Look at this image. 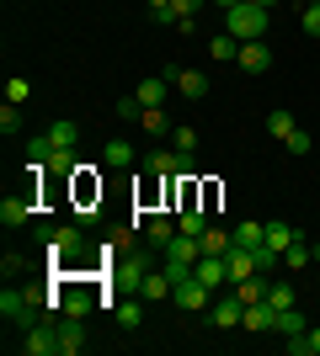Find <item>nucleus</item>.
Segmentation results:
<instances>
[{
    "label": "nucleus",
    "instance_id": "nucleus-1",
    "mask_svg": "<svg viewBox=\"0 0 320 356\" xmlns=\"http://www.w3.org/2000/svg\"><path fill=\"white\" fill-rule=\"evenodd\" d=\"M38 239H43V250L59 266L75 261V255H86V223H38Z\"/></svg>",
    "mask_w": 320,
    "mask_h": 356
},
{
    "label": "nucleus",
    "instance_id": "nucleus-2",
    "mask_svg": "<svg viewBox=\"0 0 320 356\" xmlns=\"http://www.w3.org/2000/svg\"><path fill=\"white\" fill-rule=\"evenodd\" d=\"M224 32H229V38H241V43L267 38V6H251V0L229 6V11H224Z\"/></svg>",
    "mask_w": 320,
    "mask_h": 356
},
{
    "label": "nucleus",
    "instance_id": "nucleus-3",
    "mask_svg": "<svg viewBox=\"0 0 320 356\" xmlns=\"http://www.w3.org/2000/svg\"><path fill=\"white\" fill-rule=\"evenodd\" d=\"M38 314H43V293H27V287H11L0 293V319L6 325H38Z\"/></svg>",
    "mask_w": 320,
    "mask_h": 356
},
{
    "label": "nucleus",
    "instance_id": "nucleus-4",
    "mask_svg": "<svg viewBox=\"0 0 320 356\" xmlns=\"http://www.w3.org/2000/svg\"><path fill=\"white\" fill-rule=\"evenodd\" d=\"M32 213H38V181H27L22 192L0 197V223H6V229H27Z\"/></svg>",
    "mask_w": 320,
    "mask_h": 356
},
{
    "label": "nucleus",
    "instance_id": "nucleus-5",
    "mask_svg": "<svg viewBox=\"0 0 320 356\" xmlns=\"http://www.w3.org/2000/svg\"><path fill=\"white\" fill-rule=\"evenodd\" d=\"M59 298H64V314H70V319H86V314L102 303L91 282H59Z\"/></svg>",
    "mask_w": 320,
    "mask_h": 356
},
{
    "label": "nucleus",
    "instance_id": "nucleus-6",
    "mask_svg": "<svg viewBox=\"0 0 320 356\" xmlns=\"http://www.w3.org/2000/svg\"><path fill=\"white\" fill-rule=\"evenodd\" d=\"M16 351H22V356H54V351H59V330H54V319L27 325V341H16Z\"/></svg>",
    "mask_w": 320,
    "mask_h": 356
},
{
    "label": "nucleus",
    "instance_id": "nucleus-7",
    "mask_svg": "<svg viewBox=\"0 0 320 356\" xmlns=\"http://www.w3.org/2000/svg\"><path fill=\"white\" fill-rule=\"evenodd\" d=\"M171 303H182L187 314H208L213 287H208V282H198V277H182V282H176V293H171Z\"/></svg>",
    "mask_w": 320,
    "mask_h": 356
},
{
    "label": "nucleus",
    "instance_id": "nucleus-8",
    "mask_svg": "<svg viewBox=\"0 0 320 356\" xmlns=\"http://www.w3.org/2000/svg\"><path fill=\"white\" fill-rule=\"evenodd\" d=\"M166 80H171V90H182L187 102H203V96H208V74H198V70H182V64H171Z\"/></svg>",
    "mask_w": 320,
    "mask_h": 356
},
{
    "label": "nucleus",
    "instance_id": "nucleus-9",
    "mask_svg": "<svg viewBox=\"0 0 320 356\" xmlns=\"http://www.w3.org/2000/svg\"><path fill=\"white\" fill-rule=\"evenodd\" d=\"M192 277H198V282H208L213 293H229V261H224V255H198Z\"/></svg>",
    "mask_w": 320,
    "mask_h": 356
},
{
    "label": "nucleus",
    "instance_id": "nucleus-10",
    "mask_svg": "<svg viewBox=\"0 0 320 356\" xmlns=\"http://www.w3.org/2000/svg\"><path fill=\"white\" fill-rule=\"evenodd\" d=\"M54 330H59V356H80V351H86V319L59 314V319H54Z\"/></svg>",
    "mask_w": 320,
    "mask_h": 356
},
{
    "label": "nucleus",
    "instance_id": "nucleus-11",
    "mask_svg": "<svg viewBox=\"0 0 320 356\" xmlns=\"http://www.w3.org/2000/svg\"><path fill=\"white\" fill-rule=\"evenodd\" d=\"M235 64H241L245 74H267V70H273V48H267V38H257V43H241Z\"/></svg>",
    "mask_w": 320,
    "mask_h": 356
},
{
    "label": "nucleus",
    "instance_id": "nucleus-12",
    "mask_svg": "<svg viewBox=\"0 0 320 356\" xmlns=\"http://www.w3.org/2000/svg\"><path fill=\"white\" fill-rule=\"evenodd\" d=\"M241 319H245V303H241L235 293L219 298V303H208V325H213V330H235Z\"/></svg>",
    "mask_w": 320,
    "mask_h": 356
},
{
    "label": "nucleus",
    "instance_id": "nucleus-13",
    "mask_svg": "<svg viewBox=\"0 0 320 356\" xmlns=\"http://www.w3.org/2000/svg\"><path fill=\"white\" fill-rule=\"evenodd\" d=\"M251 335H267V330H277V309L261 298V303H245V319H241Z\"/></svg>",
    "mask_w": 320,
    "mask_h": 356
},
{
    "label": "nucleus",
    "instance_id": "nucleus-14",
    "mask_svg": "<svg viewBox=\"0 0 320 356\" xmlns=\"http://www.w3.org/2000/svg\"><path fill=\"white\" fill-rule=\"evenodd\" d=\"M171 239H176V223H171L166 213H155V218L144 223V245H150V250H166Z\"/></svg>",
    "mask_w": 320,
    "mask_h": 356
},
{
    "label": "nucleus",
    "instance_id": "nucleus-15",
    "mask_svg": "<svg viewBox=\"0 0 320 356\" xmlns=\"http://www.w3.org/2000/svg\"><path fill=\"white\" fill-rule=\"evenodd\" d=\"M134 160H139V154H134L128 138H107V149H102V165H107V170H128Z\"/></svg>",
    "mask_w": 320,
    "mask_h": 356
},
{
    "label": "nucleus",
    "instance_id": "nucleus-16",
    "mask_svg": "<svg viewBox=\"0 0 320 356\" xmlns=\"http://www.w3.org/2000/svg\"><path fill=\"white\" fill-rule=\"evenodd\" d=\"M139 128H144L150 138H171V128H176V122L166 118V106H144V112H139Z\"/></svg>",
    "mask_w": 320,
    "mask_h": 356
},
{
    "label": "nucleus",
    "instance_id": "nucleus-17",
    "mask_svg": "<svg viewBox=\"0 0 320 356\" xmlns=\"http://www.w3.org/2000/svg\"><path fill=\"white\" fill-rule=\"evenodd\" d=\"M224 261H229V287H235V282H245V277H257V255H251V250H241V245H235V250H229Z\"/></svg>",
    "mask_w": 320,
    "mask_h": 356
},
{
    "label": "nucleus",
    "instance_id": "nucleus-18",
    "mask_svg": "<svg viewBox=\"0 0 320 356\" xmlns=\"http://www.w3.org/2000/svg\"><path fill=\"white\" fill-rule=\"evenodd\" d=\"M139 106H166V96H171V80L160 74V80H139Z\"/></svg>",
    "mask_w": 320,
    "mask_h": 356
},
{
    "label": "nucleus",
    "instance_id": "nucleus-19",
    "mask_svg": "<svg viewBox=\"0 0 320 356\" xmlns=\"http://www.w3.org/2000/svg\"><path fill=\"white\" fill-rule=\"evenodd\" d=\"M171 293H176V282L166 277V266H155L150 277L139 282V298H171Z\"/></svg>",
    "mask_w": 320,
    "mask_h": 356
},
{
    "label": "nucleus",
    "instance_id": "nucleus-20",
    "mask_svg": "<svg viewBox=\"0 0 320 356\" xmlns=\"http://www.w3.org/2000/svg\"><path fill=\"white\" fill-rule=\"evenodd\" d=\"M229 234H235V245H241V250H257L261 239H267V223H257V218H245V223H235V229H229Z\"/></svg>",
    "mask_w": 320,
    "mask_h": 356
},
{
    "label": "nucleus",
    "instance_id": "nucleus-21",
    "mask_svg": "<svg viewBox=\"0 0 320 356\" xmlns=\"http://www.w3.org/2000/svg\"><path fill=\"white\" fill-rule=\"evenodd\" d=\"M235 54H241V38H229V32L208 38V59H213V64H235Z\"/></svg>",
    "mask_w": 320,
    "mask_h": 356
},
{
    "label": "nucleus",
    "instance_id": "nucleus-22",
    "mask_svg": "<svg viewBox=\"0 0 320 356\" xmlns=\"http://www.w3.org/2000/svg\"><path fill=\"white\" fill-rule=\"evenodd\" d=\"M283 266H289V271H310V266H315V250H310V239H294L289 250H283Z\"/></svg>",
    "mask_w": 320,
    "mask_h": 356
},
{
    "label": "nucleus",
    "instance_id": "nucleus-23",
    "mask_svg": "<svg viewBox=\"0 0 320 356\" xmlns=\"http://www.w3.org/2000/svg\"><path fill=\"white\" fill-rule=\"evenodd\" d=\"M112 314H118V330H139L144 325V298H123Z\"/></svg>",
    "mask_w": 320,
    "mask_h": 356
},
{
    "label": "nucleus",
    "instance_id": "nucleus-24",
    "mask_svg": "<svg viewBox=\"0 0 320 356\" xmlns=\"http://www.w3.org/2000/svg\"><path fill=\"white\" fill-rule=\"evenodd\" d=\"M235 250V234H229V229H203V255H229Z\"/></svg>",
    "mask_w": 320,
    "mask_h": 356
},
{
    "label": "nucleus",
    "instance_id": "nucleus-25",
    "mask_svg": "<svg viewBox=\"0 0 320 356\" xmlns=\"http://www.w3.org/2000/svg\"><path fill=\"white\" fill-rule=\"evenodd\" d=\"M294 128H299V122H294V112L289 106H273V112H267V134L273 138H283V144H289V134Z\"/></svg>",
    "mask_w": 320,
    "mask_h": 356
},
{
    "label": "nucleus",
    "instance_id": "nucleus-26",
    "mask_svg": "<svg viewBox=\"0 0 320 356\" xmlns=\"http://www.w3.org/2000/svg\"><path fill=\"white\" fill-rule=\"evenodd\" d=\"M294 239H305L299 229H294V223H283V218H273V223H267V245H273V250H289Z\"/></svg>",
    "mask_w": 320,
    "mask_h": 356
},
{
    "label": "nucleus",
    "instance_id": "nucleus-27",
    "mask_svg": "<svg viewBox=\"0 0 320 356\" xmlns=\"http://www.w3.org/2000/svg\"><path fill=\"white\" fill-rule=\"evenodd\" d=\"M48 138H54L59 149H75V144H80V122H70V118L48 122Z\"/></svg>",
    "mask_w": 320,
    "mask_h": 356
},
{
    "label": "nucleus",
    "instance_id": "nucleus-28",
    "mask_svg": "<svg viewBox=\"0 0 320 356\" xmlns=\"http://www.w3.org/2000/svg\"><path fill=\"white\" fill-rule=\"evenodd\" d=\"M305 314H299V303H294V309H277V330L273 335H305Z\"/></svg>",
    "mask_w": 320,
    "mask_h": 356
},
{
    "label": "nucleus",
    "instance_id": "nucleus-29",
    "mask_svg": "<svg viewBox=\"0 0 320 356\" xmlns=\"http://www.w3.org/2000/svg\"><path fill=\"white\" fill-rule=\"evenodd\" d=\"M171 149H176V154H198V128L176 122V128H171Z\"/></svg>",
    "mask_w": 320,
    "mask_h": 356
},
{
    "label": "nucleus",
    "instance_id": "nucleus-30",
    "mask_svg": "<svg viewBox=\"0 0 320 356\" xmlns=\"http://www.w3.org/2000/svg\"><path fill=\"white\" fill-rule=\"evenodd\" d=\"M203 229H208V213H203L198 202H187V208H182V234H198L203 239Z\"/></svg>",
    "mask_w": 320,
    "mask_h": 356
},
{
    "label": "nucleus",
    "instance_id": "nucleus-31",
    "mask_svg": "<svg viewBox=\"0 0 320 356\" xmlns=\"http://www.w3.org/2000/svg\"><path fill=\"white\" fill-rule=\"evenodd\" d=\"M54 149H59L54 138L38 134V138H27V160H32V165H48V160H54Z\"/></svg>",
    "mask_w": 320,
    "mask_h": 356
},
{
    "label": "nucleus",
    "instance_id": "nucleus-32",
    "mask_svg": "<svg viewBox=\"0 0 320 356\" xmlns=\"http://www.w3.org/2000/svg\"><path fill=\"white\" fill-rule=\"evenodd\" d=\"M144 11H150L155 27H176V6L171 0H144Z\"/></svg>",
    "mask_w": 320,
    "mask_h": 356
},
{
    "label": "nucleus",
    "instance_id": "nucleus-33",
    "mask_svg": "<svg viewBox=\"0 0 320 356\" xmlns=\"http://www.w3.org/2000/svg\"><path fill=\"white\" fill-rule=\"evenodd\" d=\"M267 303H273V309H294V303H299V293H294L289 282H267Z\"/></svg>",
    "mask_w": 320,
    "mask_h": 356
},
{
    "label": "nucleus",
    "instance_id": "nucleus-34",
    "mask_svg": "<svg viewBox=\"0 0 320 356\" xmlns=\"http://www.w3.org/2000/svg\"><path fill=\"white\" fill-rule=\"evenodd\" d=\"M48 170H54V176H75V170H80L75 149H54V160H48Z\"/></svg>",
    "mask_w": 320,
    "mask_h": 356
},
{
    "label": "nucleus",
    "instance_id": "nucleus-35",
    "mask_svg": "<svg viewBox=\"0 0 320 356\" xmlns=\"http://www.w3.org/2000/svg\"><path fill=\"white\" fill-rule=\"evenodd\" d=\"M16 128H22V106H16V102H6V106H0V134L11 138Z\"/></svg>",
    "mask_w": 320,
    "mask_h": 356
},
{
    "label": "nucleus",
    "instance_id": "nucleus-36",
    "mask_svg": "<svg viewBox=\"0 0 320 356\" xmlns=\"http://www.w3.org/2000/svg\"><path fill=\"white\" fill-rule=\"evenodd\" d=\"M27 96H32V86L22 80V74H11V80H6V102H16V106H22Z\"/></svg>",
    "mask_w": 320,
    "mask_h": 356
},
{
    "label": "nucleus",
    "instance_id": "nucleus-37",
    "mask_svg": "<svg viewBox=\"0 0 320 356\" xmlns=\"http://www.w3.org/2000/svg\"><path fill=\"white\" fill-rule=\"evenodd\" d=\"M299 27H305V38H320V6H305V11H299Z\"/></svg>",
    "mask_w": 320,
    "mask_h": 356
},
{
    "label": "nucleus",
    "instance_id": "nucleus-38",
    "mask_svg": "<svg viewBox=\"0 0 320 356\" xmlns=\"http://www.w3.org/2000/svg\"><path fill=\"white\" fill-rule=\"evenodd\" d=\"M283 149H289V154H299V160H305V154H310V134H305V128H294V134H289V144H283Z\"/></svg>",
    "mask_w": 320,
    "mask_h": 356
},
{
    "label": "nucleus",
    "instance_id": "nucleus-39",
    "mask_svg": "<svg viewBox=\"0 0 320 356\" xmlns=\"http://www.w3.org/2000/svg\"><path fill=\"white\" fill-rule=\"evenodd\" d=\"M139 112H144V106H139V96H123V102H118V118H123V122H139Z\"/></svg>",
    "mask_w": 320,
    "mask_h": 356
},
{
    "label": "nucleus",
    "instance_id": "nucleus-40",
    "mask_svg": "<svg viewBox=\"0 0 320 356\" xmlns=\"http://www.w3.org/2000/svg\"><path fill=\"white\" fill-rule=\"evenodd\" d=\"M0 277H6V282H11V277H22V255H6V261H0Z\"/></svg>",
    "mask_w": 320,
    "mask_h": 356
},
{
    "label": "nucleus",
    "instance_id": "nucleus-41",
    "mask_svg": "<svg viewBox=\"0 0 320 356\" xmlns=\"http://www.w3.org/2000/svg\"><path fill=\"white\" fill-rule=\"evenodd\" d=\"M171 6H176V16H198L208 0H171Z\"/></svg>",
    "mask_w": 320,
    "mask_h": 356
},
{
    "label": "nucleus",
    "instance_id": "nucleus-42",
    "mask_svg": "<svg viewBox=\"0 0 320 356\" xmlns=\"http://www.w3.org/2000/svg\"><path fill=\"white\" fill-rule=\"evenodd\" d=\"M310 356H320V325L310 330Z\"/></svg>",
    "mask_w": 320,
    "mask_h": 356
},
{
    "label": "nucleus",
    "instance_id": "nucleus-43",
    "mask_svg": "<svg viewBox=\"0 0 320 356\" xmlns=\"http://www.w3.org/2000/svg\"><path fill=\"white\" fill-rule=\"evenodd\" d=\"M208 6H219V11H229V6H241V0H208Z\"/></svg>",
    "mask_w": 320,
    "mask_h": 356
},
{
    "label": "nucleus",
    "instance_id": "nucleus-44",
    "mask_svg": "<svg viewBox=\"0 0 320 356\" xmlns=\"http://www.w3.org/2000/svg\"><path fill=\"white\" fill-rule=\"evenodd\" d=\"M251 6H267V11H273V6H277V0H251Z\"/></svg>",
    "mask_w": 320,
    "mask_h": 356
},
{
    "label": "nucleus",
    "instance_id": "nucleus-45",
    "mask_svg": "<svg viewBox=\"0 0 320 356\" xmlns=\"http://www.w3.org/2000/svg\"><path fill=\"white\" fill-rule=\"evenodd\" d=\"M305 6H320V0H305Z\"/></svg>",
    "mask_w": 320,
    "mask_h": 356
}]
</instances>
